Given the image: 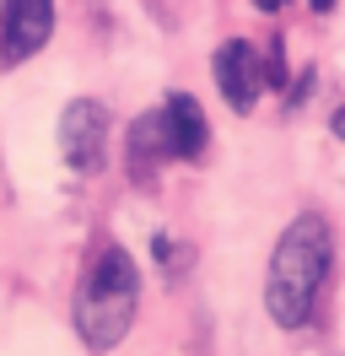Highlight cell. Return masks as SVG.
<instances>
[{"label":"cell","instance_id":"3","mask_svg":"<svg viewBox=\"0 0 345 356\" xmlns=\"http://www.w3.org/2000/svg\"><path fill=\"white\" fill-rule=\"evenodd\" d=\"M211 76H216V87H221V97H227L232 113H254V103L264 97V87H270V65L259 60V49L248 44V38H227V44L216 49Z\"/></svg>","mask_w":345,"mask_h":356},{"label":"cell","instance_id":"9","mask_svg":"<svg viewBox=\"0 0 345 356\" xmlns=\"http://www.w3.org/2000/svg\"><path fill=\"white\" fill-rule=\"evenodd\" d=\"M307 6H313V11H335V0H307Z\"/></svg>","mask_w":345,"mask_h":356},{"label":"cell","instance_id":"2","mask_svg":"<svg viewBox=\"0 0 345 356\" xmlns=\"http://www.w3.org/2000/svg\"><path fill=\"white\" fill-rule=\"evenodd\" d=\"M141 308V270L125 248H103L76 291V334L86 351H113Z\"/></svg>","mask_w":345,"mask_h":356},{"label":"cell","instance_id":"7","mask_svg":"<svg viewBox=\"0 0 345 356\" xmlns=\"http://www.w3.org/2000/svg\"><path fill=\"white\" fill-rule=\"evenodd\" d=\"M329 124H335V135H340V140H345V103H340V108H335V119H329Z\"/></svg>","mask_w":345,"mask_h":356},{"label":"cell","instance_id":"5","mask_svg":"<svg viewBox=\"0 0 345 356\" xmlns=\"http://www.w3.org/2000/svg\"><path fill=\"white\" fill-rule=\"evenodd\" d=\"M54 38V0H0V65L33 60Z\"/></svg>","mask_w":345,"mask_h":356},{"label":"cell","instance_id":"8","mask_svg":"<svg viewBox=\"0 0 345 356\" xmlns=\"http://www.w3.org/2000/svg\"><path fill=\"white\" fill-rule=\"evenodd\" d=\"M259 11H280V6H286V0H254Z\"/></svg>","mask_w":345,"mask_h":356},{"label":"cell","instance_id":"6","mask_svg":"<svg viewBox=\"0 0 345 356\" xmlns=\"http://www.w3.org/2000/svg\"><path fill=\"white\" fill-rule=\"evenodd\" d=\"M157 119V135H162V156L168 162H200L205 146H211V124H205V108L194 103L189 92H168L162 108L151 113Z\"/></svg>","mask_w":345,"mask_h":356},{"label":"cell","instance_id":"1","mask_svg":"<svg viewBox=\"0 0 345 356\" xmlns=\"http://www.w3.org/2000/svg\"><path fill=\"white\" fill-rule=\"evenodd\" d=\"M329 265H335V232H329L323 216L302 211L280 232L275 254H270V275H264V308L280 330L307 324V313H313L323 281H329Z\"/></svg>","mask_w":345,"mask_h":356},{"label":"cell","instance_id":"4","mask_svg":"<svg viewBox=\"0 0 345 356\" xmlns=\"http://www.w3.org/2000/svg\"><path fill=\"white\" fill-rule=\"evenodd\" d=\"M60 152H65V162H70L76 178L103 173V156H108V108L103 103L76 97L60 113Z\"/></svg>","mask_w":345,"mask_h":356}]
</instances>
